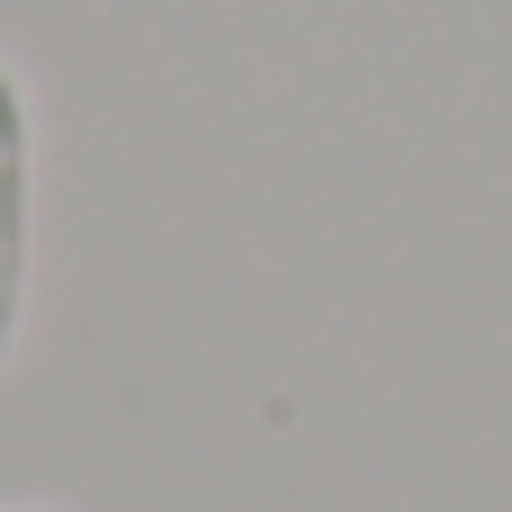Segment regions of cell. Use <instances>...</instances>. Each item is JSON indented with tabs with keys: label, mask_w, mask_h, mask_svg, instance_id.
Masks as SVG:
<instances>
[{
	"label": "cell",
	"mask_w": 512,
	"mask_h": 512,
	"mask_svg": "<svg viewBox=\"0 0 512 512\" xmlns=\"http://www.w3.org/2000/svg\"><path fill=\"white\" fill-rule=\"evenodd\" d=\"M0 512H72V504H0Z\"/></svg>",
	"instance_id": "2"
},
{
	"label": "cell",
	"mask_w": 512,
	"mask_h": 512,
	"mask_svg": "<svg viewBox=\"0 0 512 512\" xmlns=\"http://www.w3.org/2000/svg\"><path fill=\"white\" fill-rule=\"evenodd\" d=\"M27 279H36V99L27 72L0 54V369L27 333Z\"/></svg>",
	"instance_id": "1"
}]
</instances>
